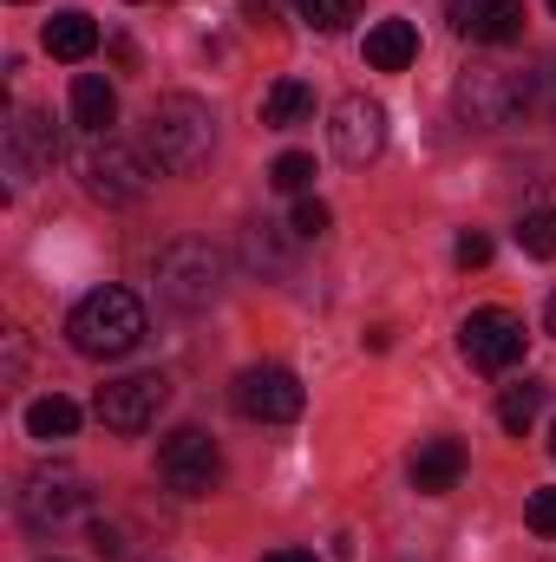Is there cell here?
<instances>
[{"label": "cell", "mask_w": 556, "mask_h": 562, "mask_svg": "<svg viewBox=\"0 0 556 562\" xmlns=\"http://www.w3.org/2000/svg\"><path fill=\"white\" fill-rule=\"evenodd\" d=\"M445 20L471 46H511V40H524V0H445Z\"/></svg>", "instance_id": "cell-12"}, {"label": "cell", "mask_w": 556, "mask_h": 562, "mask_svg": "<svg viewBox=\"0 0 556 562\" xmlns=\"http://www.w3.org/2000/svg\"><path fill=\"white\" fill-rule=\"evenodd\" d=\"M360 53H367L374 72H407V66L419 59V26L413 20H374Z\"/></svg>", "instance_id": "cell-15"}, {"label": "cell", "mask_w": 556, "mask_h": 562, "mask_svg": "<svg viewBox=\"0 0 556 562\" xmlns=\"http://www.w3.org/2000/svg\"><path fill=\"white\" fill-rule=\"evenodd\" d=\"M46 562H53V557H46Z\"/></svg>", "instance_id": "cell-32"}, {"label": "cell", "mask_w": 556, "mask_h": 562, "mask_svg": "<svg viewBox=\"0 0 556 562\" xmlns=\"http://www.w3.org/2000/svg\"><path fill=\"white\" fill-rule=\"evenodd\" d=\"M308 119H314V86L276 79V86L263 92V125H269V132H294V125H308Z\"/></svg>", "instance_id": "cell-18"}, {"label": "cell", "mask_w": 556, "mask_h": 562, "mask_svg": "<svg viewBox=\"0 0 556 562\" xmlns=\"http://www.w3.org/2000/svg\"><path fill=\"white\" fill-rule=\"evenodd\" d=\"M288 7H294L314 33H341V26L360 13V0H288Z\"/></svg>", "instance_id": "cell-22"}, {"label": "cell", "mask_w": 556, "mask_h": 562, "mask_svg": "<svg viewBox=\"0 0 556 562\" xmlns=\"http://www.w3.org/2000/svg\"><path fill=\"white\" fill-rule=\"evenodd\" d=\"M236 413L256 425H288L301 419V380L288 367H249L236 380Z\"/></svg>", "instance_id": "cell-11"}, {"label": "cell", "mask_w": 556, "mask_h": 562, "mask_svg": "<svg viewBox=\"0 0 556 562\" xmlns=\"http://www.w3.org/2000/svg\"><path fill=\"white\" fill-rule=\"evenodd\" d=\"M327 144H334V157L341 164H374L380 150H387V105L380 99H367V92H347L334 112H327Z\"/></svg>", "instance_id": "cell-9"}, {"label": "cell", "mask_w": 556, "mask_h": 562, "mask_svg": "<svg viewBox=\"0 0 556 562\" xmlns=\"http://www.w3.org/2000/svg\"><path fill=\"white\" fill-rule=\"evenodd\" d=\"M524 524H531L537 537H556V484L531 491V504H524Z\"/></svg>", "instance_id": "cell-25"}, {"label": "cell", "mask_w": 556, "mask_h": 562, "mask_svg": "<svg viewBox=\"0 0 556 562\" xmlns=\"http://www.w3.org/2000/svg\"><path fill=\"white\" fill-rule=\"evenodd\" d=\"M157 477H164L177 497H210V491L223 484V451H216V438L197 431V425H177V431L157 445Z\"/></svg>", "instance_id": "cell-6"}, {"label": "cell", "mask_w": 556, "mask_h": 562, "mask_svg": "<svg viewBox=\"0 0 556 562\" xmlns=\"http://www.w3.org/2000/svg\"><path fill=\"white\" fill-rule=\"evenodd\" d=\"M518 243H524V256L556 262V210H524V223H518Z\"/></svg>", "instance_id": "cell-21"}, {"label": "cell", "mask_w": 556, "mask_h": 562, "mask_svg": "<svg viewBox=\"0 0 556 562\" xmlns=\"http://www.w3.org/2000/svg\"><path fill=\"white\" fill-rule=\"evenodd\" d=\"M157 294H164L170 307H184V314L210 307V301L223 294V256H216L203 236L164 243V256H157Z\"/></svg>", "instance_id": "cell-4"}, {"label": "cell", "mask_w": 556, "mask_h": 562, "mask_svg": "<svg viewBox=\"0 0 556 562\" xmlns=\"http://www.w3.org/2000/svg\"><path fill=\"white\" fill-rule=\"evenodd\" d=\"M524 347H531V334H524V321L511 307H478V314L458 321V353L478 373H511L524 360Z\"/></svg>", "instance_id": "cell-8"}, {"label": "cell", "mask_w": 556, "mask_h": 562, "mask_svg": "<svg viewBox=\"0 0 556 562\" xmlns=\"http://www.w3.org/2000/svg\"><path fill=\"white\" fill-rule=\"evenodd\" d=\"M66 340L79 360H125L144 347V307L132 288H92L66 314Z\"/></svg>", "instance_id": "cell-2"}, {"label": "cell", "mask_w": 556, "mask_h": 562, "mask_svg": "<svg viewBox=\"0 0 556 562\" xmlns=\"http://www.w3.org/2000/svg\"><path fill=\"white\" fill-rule=\"evenodd\" d=\"M544 327H551V334H556V294H551V301H544Z\"/></svg>", "instance_id": "cell-29"}, {"label": "cell", "mask_w": 556, "mask_h": 562, "mask_svg": "<svg viewBox=\"0 0 556 562\" xmlns=\"http://www.w3.org/2000/svg\"><path fill=\"white\" fill-rule=\"evenodd\" d=\"M112 119H119V92H112V79L79 72V79H73V125H86L92 138H105Z\"/></svg>", "instance_id": "cell-17"}, {"label": "cell", "mask_w": 556, "mask_h": 562, "mask_svg": "<svg viewBox=\"0 0 556 562\" xmlns=\"http://www.w3.org/2000/svg\"><path fill=\"white\" fill-rule=\"evenodd\" d=\"M40 40H46V53H53V59H73V66H79V59H92V53H99V20H92V13H79V7H66V13H53V20H46V33H40Z\"/></svg>", "instance_id": "cell-16"}, {"label": "cell", "mask_w": 556, "mask_h": 562, "mask_svg": "<svg viewBox=\"0 0 556 562\" xmlns=\"http://www.w3.org/2000/svg\"><path fill=\"white\" fill-rule=\"evenodd\" d=\"M551 13H556V0H551Z\"/></svg>", "instance_id": "cell-31"}, {"label": "cell", "mask_w": 556, "mask_h": 562, "mask_svg": "<svg viewBox=\"0 0 556 562\" xmlns=\"http://www.w3.org/2000/svg\"><path fill=\"white\" fill-rule=\"evenodd\" d=\"M20 524L26 530H59V524H73L86 504H92V491H86V477L73 471V464H40V471H26L20 477Z\"/></svg>", "instance_id": "cell-5"}, {"label": "cell", "mask_w": 556, "mask_h": 562, "mask_svg": "<svg viewBox=\"0 0 556 562\" xmlns=\"http://www.w3.org/2000/svg\"><path fill=\"white\" fill-rule=\"evenodd\" d=\"M551 458H556V425H551Z\"/></svg>", "instance_id": "cell-30"}, {"label": "cell", "mask_w": 556, "mask_h": 562, "mask_svg": "<svg viewBox=\"0 0 556 562\" xmlns=\"http://www.w3.org/2000/svg\"><path fill=\"white\" fill-rule=\"evenodd\" d=\"M327 223H334V210H327L321 196H294V223H288V229H294L301 243H321V236H327Z\"/></svg>", "instance_id": "cell-24"}, {"label": "cell", "mask_w": 556, "mask_h": 562, "mask_svg": "<svg viewBox=\"0 0 556 562\" xmlns=\"http://www.w3.org/2000/svg\"><path fill=\"white\" fill-rule=\"evenodd\" d=\"M73 431H79V406H73V400L46 393V400H33V406H26V438L59 445V438H73Z\"/></svg>", "instance_id": "cell-20"}, {"label": "cell", "mask_w": 556, "mask_h": 562, "mask_svg": "<svg viewBox=\"0 0 556 562\" xmlns=\"http://www.w3.org/2000/svg\"><path fill=\"white\" fill-rule=\"evenodd\" d=\"M452 262H458V269H485V262H491V236H485V229H465V236L452 243Z\"/></svg>", "instance_id": "cell-26"}, {"label": "cell", "mask_w": 556, "mask_h": 562, "mask_svg": "<svg viewBox=\"0 0 556 562\" xmlns=\"http://www.w3.org/2000/svg\"><path fill=\"white\" fill-rule=\"evenodd\" d=\"M79 177H86V196L92 203H138L144 190H151V164H144L132 144L119 138H92L86 144V157H79Z\"/></svg>", "instance_id": "cell-7"}, {"label": "cell", "mask_w": 556, "mask_h": 562, "mask_svg": "<svg viewBox=\"0 0 556 562\" xmlns=\"http://www.w3.org/2000/svg\"><path fill=\"white\" fill-rule=\"evenodd\" d=\"M53 157H59V132H53L46 112H20L7 125V170H13V183H33L40 170H53Z\"/></svg>", "instance_id": "cell-13"}, {"label": "cell", "mask_w": 556, "mask_h": 562, "mask_svg": "<svg viewBox=\"0 0 556 562\" xmlns=\"http://www.w3.org/2000/svg\"><path fill=\"white\" fill-rule=\"evenodd\" d=\"M269 183L288 190V196H308V183H314V157H308V150H281L276 164H269Z\"/></svg>", "instance_id": "cell-23"}, {"label": "cell", "mask_w": 556, "mask_h": 562, "mask_svg": "<svg viewBox=\"0 0 556 562\" xmlns=\"http://www.w3.org/2000/svg\"><path fill=\"white\" fill-rule=\"evenodd\" d=\"M544 400H551V386L544 380H518V386H504V400H498V425L511 431V438H524L537 413H544Z\"/></svg>", "instance_id": "cell-19"}, {"label": "cell", "mask_w": 556, "mask_h": 562, "mask_svg": "<svg viewBox=\"0 0 556 562\" xmlns=\"http://www.w3.org/2000/svg\"><path fill=\"white\" fill-rule=\"evenodd\" d=\"M243 13H249V20H269V0H243Z\"/></svg>", "instance_id": "cell-28"}, {"label": "cell", "mask_w": 556, "mask_h": 562, "mask_svg": "<svg viewBox=\"0 0 556 562\" xmlns=\"http://www.w3.org/2000/svg\"><path fill=\"white\" fill-rule=\"evenodd\" d=\"M164 406H170V380H164V373L112 380V386H99V400H92V413H99L105 431H151Z\"/></svg>", "instance_id": "cell-10"}, {"label": "cell", "mask_w": 556, "mask_h": 562, "mask_svg": "<svg viewBox=\"0 0 556 562\" xmlns=\"http://www.w3.org/2000/svg\"><path fill=\"white\" fill-rule=\"evenodd\" d=\"M458 477H465V445L458 438H425L413 451V491L419 497H445V491H458Z\"/></svg>", "instance_id": "cell-14"}, {"label": "cell", "mask_w": 556, "mask_h": 562, "mask_svg": "<svg viewBox=\"0 0 556 562\" xmlns=\"http://www.w3.org/2000/svg\"><path fill=\"white\" fill-rule=\"evenodd\" d=\"M263 562H314V557H308V550H269Z\"/></svg>", "instance_id": "cell-27"}, {"label": "cell", "mask_w": 556, "mask_h": 562, "mask_svg": "<svg viewBox=\"0 0 556 562\" xmlns=\"http://www.w3.org/2000/svg\"><path fill=\"white\" fill-rule=\"evenodd\" d=\"M531 99H537V79L524 72V66H465L458 72V86H452V105H458V119L465 125H478V132H504V125H518L524 112H531Z\"/></svg>", "instance_id": "cell-3"}, {"label": "cell", "mask_w": 556, "mask_h": 562, "mask_svg": "<svg viewBox=\"0 0 556 562\" xmlns=\"http://www.w3.org/2000/svg\"><path fill=\"white\" fill-rule=\"evenodd\" d=\"M216 150V112L197 92H164L144 112V157L164 177H197Z\"/></svg>", "instance_id": "cell-1"}]
</instances>
